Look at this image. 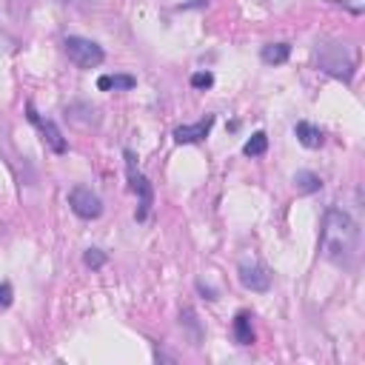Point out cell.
Returning <instances> with one entry per match:
<instances>
[{
    "label": "cell",
    "mask_w": 365,
    "mask_h": 365,
    "mask_svg": "<svg viewBox=\"0 0 365 365\" xmlns=\"http://www.w3.org/2000/svg\"><path fill=\"white\" fill-rule=\"evenodd\" d=\"M320 243H323V257L328 263L348 269L357 257V248H359V226L354 223V217L346 212V208L334 205L325 214Z\"/></svg>",
    "instance_id": "1"
},
{
    "label": "cell",
    "mask_w": 365,
    "mask_h": 365,
    "mask_svg": "<svg viewBox=\"0 0 365 365\" xmlns=\"http://www.w3.org/2000/svg\"><path fill=\"white\" fill-rule=\"evenodd\" d=\"M317 63L320 71L337 77V80H351L354 77V58H351V49L340 40H323L317 46Z\"/></svg>",
    "instance_id": "2"
},
{
    "label": "cell",
    "mask_w": 365,
    "mask_h": 365,
    "mask_svg": "<svg viewBox=\"0 0 365 365\" xmlns=\"http://www.w3.org/2000/svg\"><path fill=\"white\" fill-rule=\"evenodd\" d=\"M123 160H126V174H128V182H132V192L137 194V214L135 217H137V223H143L154 205V186L148 182L146 174L137 171V158L132 148H123Z\"/></svg>",
    "instance_id": "3"
},
{
    "label": "cell",
    "mask_w": 365,
    "mask_h": 365,
    "mask_svg": "<svg viewBox=\"0 0 365 365\" xmlns=\"http://www.w3.org/2000/svg\"><path fill=\"white\" fill-rule=\"evenodd\" d=\"M63 49H66V55L69 60L77 66V69H97L103 60H106V51H103L94 40L89 37H77V35H69L63 40Z\"/></svg>",
    "instance_id": "4"
},
{
    "label": "cell",
    "mask_w": 365,
    "mask_h": 365,
    "mask_svg": "<svg viewBox=\"0 0 365 365\" xmlns=\"http://www.w3.org/2000/svg\"><path fill=\"white\" fill-rule=\"evenodd\" d=\"M237 274H240V282L246 285L248 291L263 294V291H269V289H271V274H269V269H266L263 263H260L257 257H251V254L240 260Z\"/></svg>",
    "instance_id": "5"
},
{
    "label": "cell",
    "mask_w": 365,
    "mask_h": 365,
    "mask_svg": "<svg viewBox=\"0 0 365 365\" xmlns=\"http://www.w3.org/2000/svg\"><path fill=\"white\" fill-rule=\"evenodd\" d=\"M69 205L80 220H97L103 214V200L89 186H74L69 192Z\"/></svg>",
    "instance_id": "6"
},
{
    "label": "cell",
    "mask_w": 365,
    "mask_h": 365,
    "mask_svg": "<svg viewBox=\"0 0 365 365\" xmlns=\"http://www.w3.org/2000/svg\"><path fill=\"white\" fill-rule=\"evenodd\" d=\"M26 117H29V123H32V126H37V132L43 135V143H46L51 151H55V154H66L69 143H66L63 132H60V128H58L55 123H51V120L40 117V114H37V109L32 106V103H29V106H26Z\"/></svg>",
    "instance_id": "7"
},
{
    "label": "cell",
    "mask_w": 365,
    "mask_h": 365,
    "mask_svg": "<svg viewBox=\"0 0 365 365\" xmlns=\"http://www.w3.org/2000/svg\"><path fill=\"white\" fill-rule=\"evenodd\" d=\"M212 126H214V114H208L197 123H189V126H177L174 128V140L180 146H189V143H200L208 137V132H212Z\"/></svg>",
    "instance_id": "8"
},
{
    "label": "cell",
    "mask_w": 365,
    "mask_h": 365,
    "mask_svg": "<svg viewBox=\"0 0 365 365\" xmlns=\"http://www.w3.org/2000/svg\"><path fill=\"white\" fill-rule=\"evenodd\" d=\"M294 135H297V140H300L305 148H320V146L325 143L323 132H320L314 123H308V120H300V123L294 126Z\"/></svg>",
    "instance_id": "9"
},
{
    "label": "cell",
    "mask_w": 365,
    "mask_h": 365,
    "mask_svg": "<svg viewBox=\"0 0 365 365\" xmlns=\"http://www.w3.org/2000/svg\"><path fill=\"white\" fill-rule=\"evenodd\" d=\"M137 86V80L132 74H103V77H97V89L100 92H132Z\"/></svg>",
    "instance_id": "10"
},
{
    "label": "cell",
    "mask_w": 365,
    "mask_h": 365,
    "mask_svg": "<svg viewBox=\"0 0 365 365\" xmlns=\"http://www.w3.org/2000/svg\"><path fill=\"white\" fill-rule=\"evenodd\" d=\"M234 340H237V346H251L254 343V328H251L248 311H240V314L234 317Z\"/></svg>",
    "instance_id": "11"
},
{
    "label": "cell",
    "mask_w": 365,
    "mask_h": 365,
    "mask_svg": "<svg viewBox=\"0 0 365 365\" xmlns=\"http://www.w3.org/2000/svg\"><path fill=\"white\" fill-rule=\"evenodd\" d=\"M294 186H297L300 194H317V192L323 189V180H320V174H314V171L300 169V171L294 174Z\"/></svg>",
    "instance_id": "12"
},
{
    "label": "cell",
    "mask_w": 365,
    "mask_h": 365,
    "mask_svg": "<svg viewBox=\"0 0 365 365\" xmlns=\"http://www.w3.org/2000/svg\"><path fill=\"white\" fill-rule=\"evenodd\" d=\"M289 55H291V46L289 43H269V46H263V51H260V58H263V63H269V66L285 63V60H289Z\"/></svg>",
    "instance_id": "13"
},
{
    "label": "cell",
    "mask_w": 365,
    "mask_h": 365,
    "mask_svg": "<svg viewBox=\"0 0 365 365\" xmlns=\"http://www.w3.org/2000/svg\"><path fill=\"white\" fill-rule=\"evenodd\" d=\"M266 151H269V135H266V132H254V135L246 140V146H243L246 158H260V154H266Z\"/></svg>",
    "instance_id": "14"
},
{
    "label": "cell",
    "mask_w": 365,
    "mask_h": 365,
    "mask_svg": "<svg viewBox=\"0 0 365 365\" xmlns=\"http://www.w3.org/2000/svg\"><path fill=\"white\" fill-rule=\"evenodd\" d=\"M83 263H86L89 269H103V266L109 263V257H106V251H100V248H86Z\"/></svg>",
    "instance_id": "15"
},
{
    "label": "cell",
    "mask_w": 365,
    "mask_h": 365,
    "mask_svg": "<svg viewBox=\"0 0 365 365\" xmlns=\"http://www.w3.org/2000/svg\"><path fill=\"white\" fill-rule=\"evenodd\" d=\"M192 86L194 89H212L214 86V74L212 71H194L192 74Z\"/></svg>",
    "instance_id": "16"
},
{
    "label": "cell",
    "mask_w": 365,
    "mask_h": 365,
    "mask_svg": "<svg viewBox=\"0 0 365 365\" xmlns=\"http://www.w3.org/2000/svg\"><path fill=\"white\" fill-rule=\"evenodd\" d=\"M12 297H15V291H12V285H9V282H0V308H6V305H12Z\"/></svg>",
    "instance_id": "17"
},
{
    "label": "cell",
    "mask_w": 365,
    "mask_h": 365,
    "mask_svg": "<svg viewBox=\"0 0 365 365\" xmlns=\"http://www.w3.org/2000/svg\"><path fill=\"white\" fill-rule=\"evenodd\" d=\"M197 291H200V294H203V297H205V300H212V303H214V300H217V291H214V289H212V285H205V282H203V280H197Z\"/></svg>",
    "instance_id": "18"
},
{
    "label": "cell",
    "mask_w": 365,
    "mask_h": 365,
    "mask_svg": "<svg viewBox=\"0 0 365 365\" xmlns=\"http://www.w3.org/2000/svg\"><path fill=\"white\" fill-rule=\"evenodd\" d=\"M205 6H208V0H189V3H180L177 9L186 12V9H205Z\"/></svg>",
    "instance_id": "19"
}]
</instances>
